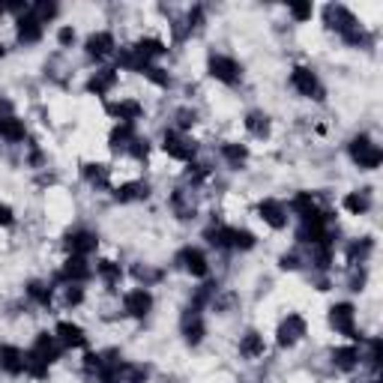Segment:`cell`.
<instances>
[{
  "instance_id": "35",
  "label": "cell",
  "mask_w": 383,
  "mask_h": 383,
  "mask_svg": "<svg viewBox=\"0 0 383 383\" xmlns=\"http://www.w3.org/2000/svg\"><path fill=\"white\" fill-rule=\"evenodd\" d=\"M372 246H375V242H372V240L353 242V246H350V252H348V258H350V264H363V261L368 258V252H372Z\"/></svg>"
},
{
  "instance_id": "30",
  "label": "cell",
  "mask_w": 383,
  "mask_h": 383,
  "mask_svg": "<svg viewBox=\"0 0 383 383\" xmlns=\"http://www.w3.org/2000/svg\"><path fill=\"white\" fill-rule=\"evenodd\" d=\"M81 174L87 177V183H93V186H108V168H105V165L87 162L84 168H81Z\"/></svg>"
},
{
  "instance_id": "21",
  "label": "cell",
  "mask_w": 383,
  "mask_h": 383,
  "mask_svg": "<svg viewBox=\"0 0 383 383\" xmlns=\"http://www.w3.org/2000/svg\"><path fill=\"white\" fill-rule=\"evenodd\" d=\"M264 350H266V344H264V338L258 333H246V336H242L240 353L246 356V360H258V356H264Z\"/></svg>"
},
{
  "instance_id": "38",
  "label": "cell",
  "mask_w": 383,
  "mask_h": 383,
  "mask_svg": "<svg viewBox=\"0 0 383 383\" xmlns=\"http://www.w3.org/2000/svg\"><path fill=\"white\" fill-rule=\"evenodd\" d=\"M30 16H33L36 21H40V24H45V21H51V18L57 16V4H36Z\"/></svg>"
},
{
  "instance_id": "32",
  "label": "cell",
  "mask_w": 383,
  "mask_h": 383,
  "mask_svg": "<svg viewBox=\"0 0 383 383\" xmlns=\"http://www.w3.org/2000/svg\"><path fill=\"white\" fill-rule=\"evenodd\" d=\"M120 66L123 69H135V72H147L150 69V60H144L135 48H129V51H123V54H120Z\"/></svg>"
},
{
  "instance_id": "26",
  "label": "cell",
  "mask_w": 383,
  "mask_h": 383,
  "mask_svg": "<svg viewBox=\"0 0 383 383\" xmlns=\"http://www.w3.org/2000/svg\"><path fill=\"white\" fill-rule=\"evenodd\" d=\"M24 375H30V377H36V380H42V377H48V363L45 360H40L33 350L30 353H24Z\"/></svg>"
},
{
  "instance_id": "23",
  "label": "cell",
  "mask_w": 383,
  "mask_h": 383,
  "mask_svg": "<svg viewBox=\"0 0 383 383\" xmlns=\"http://www.w3.org/2000/svg\"><path fill=\"white\" fill-rule=\"evenodd\" d=\"M108 141H111V147H114V150H129V147H132V141H135V129H132V123H120L117 129L111 132Z\"/></svg>"
},
{
  "instance_id": "12",
  "label": "cell",
  "mask_w": 383,
  "mask_h": 383,
  "mask_svg": "<svg viewBox=\"0 0 383 383\" xmlns=\"http://www.w3.org/2000/svg\"><path fill=\"white\" fill-rule=\"evenodd\" d=\"M60 278H63V282H69V285L87 282V278H90V266H87V261H84V258H78V254H72V258H69L66 264H63Z\"/></svg>"
},
{
  "instance_id": "29",
  "label": "cell",
  "mask_w": 383,
  "mask_h": 383,
  "mask_svg": "<svg viewBox=\"0 0 383 383\" xmlns=\"http://www.w3.org/2000/svg\"><path fill=\"white\" fill-rule=\"evenodd\" d=\"M246 129L252 132V135H258V138H264L266 132H270V117H266L264 111H252L249 117H246Z\"/></svg>"
},
{
  "instance_id": "8",
  "label": "cell",
  "mask_w": 383,
  "mask_h": 383,
  "mask_svg": "<svg viewBox=\"0 0 383 383\" xmlns=\"http://www.w3.org/2000/svg\"><path fill=\"white\" fill-rule=\"evenodd\" d=\"M123 309H126V314H132V317H144V314L153 309L150 290H147V288H135V290H129V293L123 297Z\"/></svg>"
},
{
  "instance_id": "36",
  "label": "cell",
  "mask_w": 383,
  "mask_h": 383,
  "mask_svg": "<svg viewBox=\"0 0 383 383\" xmlns=\"http://www.w3.org/2000/svg\"><path fill=\"white\" fill-rule=\"evenodd\" d=\"M222 153H225V159L231 165H242V162H246V156H249V150L242 144H225Z\"/></svg>"
},
{
  "instance_id": "44",
  "label": "cell",
  "mask_w": 383,
  "mask_h": 383,
  "mask_svg": "<svg viewBox=\"0 0 383 383\" xmlns=\"http://www.w3.org/2000/svg\"><path fill=\"white\" fill-rule=\"evenodd\" d=\"M84 300V290L78 288V285H69V290H66V302L69 305H78Z\"/></svg>"
},
{
  "instance_id": "42",
  "label": "cell",
  "mask_w": 383,
  "mask_h": 383,
  "mask_svg": "<svg viewBox=\"0 0 383 383\" xmlns=\"http://www.w3.org/2000/svg\"><path fill=\"white\" fill-rule=\"evenodd\" d=\"M189 180H192V183L207 180V168H204V165H189Z\"/></svg>"
},
{
  "instance_id": "25",
  "label": "cell",
  "mask_w": 383,
  "mask_h": 383,
  "mask_svg": "<svg viewBox=\"0 0 383 383\" xmlns=\"http://www.w3.org/2000/svg\"><path fill=\"white\" fill-rule=\"evenodd\" d=\"M0 138H6V141H21V138H24L21 120H16L12 114H9V117H0Z\"/></svg>"
},
{
  "instance_id": "34",
  "label": "cell",
  "mask_w": 383,
  "mask_h": 383,
  "mask_svg": "<svg viewBox=\"0 0 383 383\" xmlns=\"http://www.w3.org/2000/svg\"><path fill=\"white\" fill-rule=\"evenodd\" d=\"M254 246V234L252 231H242V228H231V249H252Z\"/></svg>"
},
{
  "instance_id": "37",
  "label": "cell",
  "mask_w": 383,
  "mask_h": 383,
  "mask_svg": "<svg viewBox=\"0 0 383 383\" xmlns=\"http://www.w3.org/2000/svg\"><path fill=\"white\" fill-rule=\"evenodd\" d=\"M28 293H30V297L40 302V305H48V302H51V288L42 285V282H30V285H28Z\"/></svg>"
},
{
  "instance_id": "49",
  "label": "cell",
  "mask_w": 383,
  "mask_h": 383,
  "mask_svg": "<svg viewBox=\"0 0 383 383\" xmlns=\"http://www.w3.org/2000/svg\"><path fill=\"white\" fill-rule=\"evenodd\" d=\"M4 9H6V6H4V4H0V16H4Z\"/></svg>"
},
{
  "instance_id": "47",
  "label": "cell",
  "mask_w": 383,
  "mask_h": 383,
  "mask_svg": "<svg viewBox=\"0 0 383 383\" xmlns=\"http://www.w3.org/2000/svg\"><path fill=\"white\" fill-rule=\"evenodd\" d=\"M282 266H285V270H297V254H285Z\"/></svg>"
},
{
  "instance_id": "28",
  "label": "cell",
  "mask_w": 383,
  "mask_h": 383,
  "mask_svg": "<svg viewBox=\"0 0 383 383\" xmlns=\"http://www.w3.org/2000/svg\"><path fill=\"white\" fill-rule=\"evenodd\" d=\"M135 51H138V54H141L144 60H153V57H162L168 48H165L162 40H153V36H150V40H138Z\"/></svg>"
},
{
  "instance_id": "1",
  "label": "cell",
  "mask_w": 383,
  "mask_h": 383,
  "mask_svg": "<svg viewBox=\"0 0 383 383\" xmlns=\"http://www.w3.org/2000/svg\"><path fill=\"white\" fill-rule=\"evenodd\" d=\"M350 156H353V162L360 165V168H377V165L383 162V153H380V147L377 144H372V138L368 135H360V138H353L350 141Z\"/></svg>"
},
{
  "instance_id": "9",
  "label": "cell",
  "mask_w": 383,
  "mask_h": 383,
  "mask_svg": "<svg viewBox=\"0 0 383 383\" xmlns=\"http://www.w3.org/2000/svg\"><path fill=\"white\" fill-rule=\"evenodd\" d=\"M105 111L111 114L114 120H120V123H135L138 117H141V102H135V99H120V102H108Z\"/></svg>"
},
{
  "instance_id": "31",
  "label": "cell",
  "mask_w": 383,
  "mask_h": 383,
  "mask_svg": "<svg viewBox=\"0 0 383 383\" xmlns=\"http://www.w3.org/2000/svg\"><path fill=\"white\" fill-rule=\"evenodd\" d=\"M368 207H372V201H368L365 192H350V195L344 198V210L353 213V216H363Z\"/></svg>"
},
{
  "instance_id": "20",
  "label": "cell",
  "mask_w": 383,
  "mask_h": 383,
  "mask_svg": "<svg viewBox=\"0 0 383 383\" xmlns=\"http://www.w3.org/2000/svg\"><path fill=\"white\" fill-rule=\"evenodd\" d=\"M18 40L21 42H40L42 40V24L33 16H21L18 18Z\"/></svg>"
},
{
  "instance_id": "33",
  "label": "cell",
  "mask_w": 383,
  "mask_h": 383,
  "mask_svg": "<svg viewBox=\"0 0 383 383\" xmlns=\"http://www.w3.org/2000/svg\"><path fill=\"white\" fill-rule=\"evenodd\" d=\"M117 201H138V198H147V186L144 183H123L117 192H114Z\"/></svg>"
},
{
  "instance_id": "10",
  "label": "cell",
  "mask_w": 383,
  "mask_h": 383,
  "mask_svg": "<svg viewBox=\"0 0 383 383\" xmlns=\"http://www.w3.org/2000/svg\"><path fill=\"white\" fill-rule=\"evenodd\" d=\"M258 216H261V219L270 225V228H276V231L288 225V213H285V207H282V204H278L276 198L261 201V204H258Z\"/></svg>"
},
{
  "instance_id": "19",
  "label": "cell",
  "mask_w": 383,
  "mask_h": 383,
  "mask_svg": "<svg viewBox=\"0 0 383 383\" xmlns=\"http://www.w3.org/2000/svg\"><path fill=\"white\" fill-rule=\"evenodd\" d=\"M293 210H297V216L302 222H312V219L321 216V210H317V204H314V198L309 195V192H300V195L293 198Z\"/></svg>"
},
{
  "instance_id": "40",
  "label": "cell",
  "mask_w": 383,
  "mask_h": 383,
  "mask_svg": "<svg viewBox=\"0 0 383 383\" xmlns=\"http://www.w3.org/2000/svg\"><path fill=\"white\" fill-rule=\"evenodd\" d=\"M290 16L297 21H309L312 18V4H293L290 6Z\"/></svg>"
},
{
  "instance_id": "48",
  "label": "cell",
  "mask_w": 383,
  "mask_h": 383,
  "mask_svg": "<svg viewBox=\"0 0 383 383\" xmlns=\"http://www.w3.org/2000/svg\"><path fill=\"white\" fill-rule=\"evenodd\" d=\"M189 123H195V114H189V111H180V126H189Z\"/></svg>"
},
{
  "instance_id": "27",
  "label": "cell",
  "mask_w": 383,
  "mask_h": 383,
  "mask_svg": "<svg viewBox=\"0 0 383 383\" xmlns=\"http://www.w3.org/2000/svg\"><path fill=\"white\" fill-rule=\"evenodd\" d=\"M333 363L341 368V372H350V368H356V363H360V353H356V348H336Z\"/></svg>"
},
{
  "instance_id": "50",
  "label": "cell",
  "mask_w": 383,
  "mask_h": 383,
  "mask_svg": "<svg viewBox=\"0 0 383 383\" xmlns=\"http://www.w3.org/2000/svg\"><path fill=\"white\" fill-rule=\"evenodd\" d=\"M0 57H4V45H0Z\"/></svg>"
},
{
  "instance_id": "46",
  "label": "cell",
  "mask_w": 383,
  "mask_h": 383,
  "mask_svg": "<svg viewBox=\"0 0 383 383\" xmlns=\"http://www.w3.org/2000/svg\"><path fill=\"white\" fill-rule=\"evenodd\" d=\"M60 42H63V45L75 42V30H72V28H63V30H60Z\"/></svg>"
},
{
  "instance_id": "16",
  "label": "cell",
  "mask_w": 383,
  "mask_h": 383,
  "mask_svg": "<svg viewBox=\"0 0 383 383\" xmlns=\"http://www.w3.org/2000/svg\"><path fill=\"white\" fill-rule=\"evenodd\" d=\"M57 338H60V344H66V348H84V344H87L84 329L78 324H69V321L57 324Z\"/></svg>"
},
{
  "instance_id": "24",
  "label": "cell",
  "mask_w": 383,
  "mask_h": 383,
  "mask_svg": "<svg viewBox=\"0 0 383 383\" xmlns=\"http://www.w3.org/2000/svg\"><path fill=\"white\" fill-rule=\"evenodd\" d=\"M96 276H99L108 288H114V285H120L123 270H120V264H114V261H99V264H96Z\"/></svg>"
},
{
  "instance_id": "39",
  "label": "cell",
  "mask_w": 383,
  "mask_h": 383,
  "mask_svg": "<svg viewBox=\"0 0 383 383\" xmlns=\"http://www.w3.org/2000/svg\"><path fill=\"white\" fill-rule=\"evenodd\" d=\"M380 353H383V341H380V338H372V344H368V363H372L375 368L380 365Z\"/></svg>"
},
{
  "instance_id": "3",
  "label": "cell",
  "mask_w": 383,
  "mask_h": 383,
  "mask_svg": "<svg viewBox=\"0 0 383 383\" xmlns=\"http://www.w3.org/2000/svg\"><path fill=\"white\" fill-rule=\"evenodd\" d=\"M290 84H293V90L302 93V96H309V99H324V87L321 81H317V75L312 69H305V66H297L290 72Z\"/></svg>"
},
{
  "instance_id": "15",
  "label": "cell",
  "mask_w": 383,
  "mask_h": 383,
  "mask_svg": "<svg viewBox=\"0 0 383 383\" xmlns=\"http://www.w3.org/2000/svg\"><path fill=\"white\" fill-rule=\"evenodd\" d=\"M33 353L51 365L54 360H60V344H57V338H54V336L40 333V336H36V341H33Z\"/></svg>"
},
{
  "instance_id": "13",
  "label": "cell",
  "mask_w": 383,
  "mask_h": 383,
  "mask_svg": "<svg viewBox=\"0 0 383 383\" xmlns=\"http://www.w3.org/2000/svg\"><path fill=\"white\" fill-rule=\"evenodd\" d=\"M177 261L183 264V270H189L192 276H198V278H204L207 276V258H204V252L201 249H183L180 254H177Z\"/></svg>"
},
{
  "instance_id": "14",
  "label": "cell",
  "mask_w": 383,
  "mask_h": 383,
  "mask_svg": "<svg viewBox=\"0 0 383 383\" xmlns=\"http://www.w3.org/2000/svg\"><path fill=\"white\" fill-rule=\"evenodd\" d=\"M0 372L21 375L24 372V353L18 348H12V344H4V348H0Z\"/></svg>"
},
{
  "instance_id": "17",
  "label": "cell",
  "mask_w": 383,
  "mask_h": 383,
  "mask_svg": "<svg viewBox=\"0 0 383 383\" xmlns=\"http://www.w3.org/2000/svg\"><path fill=\"white\" fill-rule=\"evenodd\" d=\"M114 84H117V72L114 69H102L96 72L90 81H87V90L96 93V96H105L108 90H114Z\"/></svg>"
},
{
  "instance_id": "2",
  "label": "cell",
  "mask_w": 383,
  "mask_h": 383,
  "mask_svg": "<svg viewBox=\"0 0 383 383\" xmlns=\"http://www.w3.org/2000/svg\"><path fill=\"white\" fill-rule=\"evenodd\" d=\"M329 324L336 326V333L348 336V338H360L356 336V312L350 302H338L329 309Z\"/></svg>"
},
{
  "instance_id": "22",
  "label": "cell",
  "mask_w": 383,
  "mask_h": 383,
  "mask_svg": "<svg viewBox=\"0 0 383 383\" xmlns=\"http://www.w3.org/2000/svg\"><path fill=\"white\" fill-rule=\"evenodd\" d=\"M183 336H186V341H192V344H198V341L204 338V321H201L198 312H189V314L183 317Z\"/></svg>"
},
{
  "instance_id": "18",
  "label": "cell",
  "mask_w": 383,
  "mask_h": 383,
  "mask_svg": "<svg viewBox=\"0 0 383 383\" xmlns=\"http://www.w3.org/2000/svg\"><path fill=\"white\" fill-rule=\"evenodd\" d=\"M111 51H114V36L105 33V30L93 33L90 40H87V54H90V57H108Z\"/></svg>"
},
{
  "instance_id": "6",
  "label": "cell",
  "mask_w": 383,
  "mask_h": 383,
  "mask_svg": "<svg viewBox=\"0 0 383 383\" xmlns=\"http://www.w3.org/2000/svg\"><path fill=\"white\" fill-rule=\"evenodd\" d=\"M278 344H282V348H293V344H297L302 336H305V321L300 314H288L282 324H278Z\"/></svg>"
},
{
  "instance_id": "43",
  "label": "cell",
  "mask_w": 383,
  "mask_h": 383,
  "mask_svg": "<svg viewBox=\"0 0 383 383\" xmlns=\"http://www.w3.org/2000/svg\"><path fill=\"white\" fill-rule=\"evenodd\" d=\"M16 222V216H12V207L9 204H0V228H9Z\"/></svg>"
},
{
  "instance_id": "45",
  "label": "cell",
  "mask_w": 383,
  "mask_h": 383,
  "mask_svg": "<svg viewBox=\"0 0 383 383\" xmlns=\"http://www.w3.org/2000/svg\"><path fill=\"white\" fill-rule=\"evenodd\" d=\"M201 21H204V9L195 6V9L189 12V28H201Z\"/></svg>"
},
{
  "instance_id": "41",
  "label": "cell",
  "mask_w": 383,
  "mask_h": 383,
  "mask_svg": "<svg viewBox=\"0 0 383 383\" xmlns=\"http://www.w3.org/2000/svg\"><path fill=\"white\" fill-rule=\"evenodd\" d=\"M102 363H105V360H102V356L99 353H87L84 356V368H87V372H102Z\"/></svg>"
},
{
  "instance_id": "11",
  "label": "cell",
  "mask_w": 383,
  "mask_h": 383,
  "mask_svg": "<svg viewBox=\"0 0 383 383\" xmlns=\"http://www.w3.org/2000/svg\"><path fill=\"white\" fill-rule=\"evenodd\" d=\"M96 246H99V240H96L93 231H72V234L66 237V249H69L72 254H78V258L96 252Z\"/></svg>"
},
{
  "instance_id": "7",
  "label": "cell",
  "mask_w": 383,
  "mask_h": 383,
  "mask_svg": "<svg viewBox=\"0 0 383 383\" xmlns=\"http://www.w3.org/2000/svg\"><path fill=\"white\" fill-rule=\"evenodd\" d=\"M324 21H326V28L338 30L341 36L348 33V30H353V28H356L353 12H350V9H344V6H336V4H329V6L324 9Z\"/></svg>"
},
{
  "instance_id": "4",
  "label": "cell",
  "mask_w": 383,
  "mask_h": 383,
  "mask_svg": "<svg viewBox=\"0 0 383 383\" xmlns=\"http://www.w3.org/2000/svg\"><path fill=\"white\" fill-rule=\"evenodd\" d=\"M162 147L177 162H192V156H195V141H189V138L180 135V132H165Z\"/></svg>"
},
{
  "instance_id": "5",
  "label": "cell",
  "mask_w": 383,
  "mask_h": 383,
  "mask_svg": "<svg viewBox=\"0 0 383 383\" xmlns=\"http://www.w3.org/2000/svg\"><path fill=\"white\" fill-rule=\"evenodd\" d=\"M210 75H213L216 81H222V84H237L242 69H240V63L234 57L216 54V57H210Z\"/></svg>"
}]
</instances>
